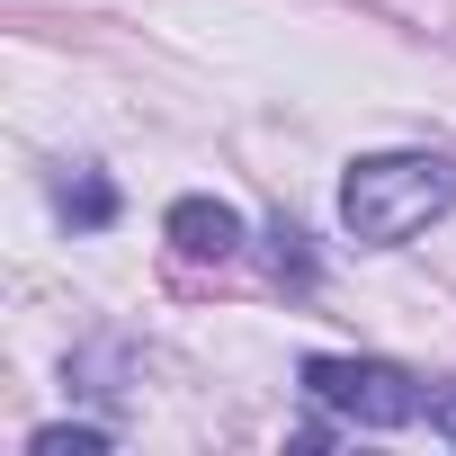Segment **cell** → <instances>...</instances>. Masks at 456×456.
Instances as JSON below:
<instances>
[{
	"label": "cell",
	"mask_w": 456,
	"mask_h": 456,
	"mask_svg": "<svg viewBox=\"0 0 456 456\" xmlns=\"http://www.w3.org/2000/svg\"><path fill=\"white\" fill-rule=\"evenodd\" d=\"M456 206V170L438 152H376L340 179V215L358 242H411Z\"/></svg>",
	"instance_id": "obj_1"
},
{
	"label": "cell",
	"mask_w": 456,
	"mask_h": 456,
	"mask_svg": "<svg viewBox=\"0 0 456 456\" xmlns=\"http://www.w3.org/2000/svg\"><path fill=\"white\" fill-rule=\"evenodd\" d=\"M305 394L331 403V411L358 420V429H403V420L429 411V394H420L403 367H385V358H305Z\"/></svg>",
	"instance_id": "obj_2"
},
{
	"label": "cell",
	"mask_w": 456,
	"mask_h": 456,
	"mask_svg": "<svg viewBox=\"0 0 456 456\" xmlns=\"http://www.w3.org/2000/svg\"><path fill=\"white\" fill-rule=\"evenodd\" d=\"M170 242H179L188 260H233V251H242V215L215 206V197H179V206H170Z\"/></svg>",
	"instance_id": "obj_3"
},
{
	"label": "cell",
	"mask_w": 456,
	"mask_h": 456,
	"mask_svg": "<svg viewBox=\"0 0 456 456\" xmlns=\"http://www.w3.org/2000/svg\"><path fill=\"white\" fill-rule=\"evenodd\" d=\"M54 197H63V215H72V224H108V215H117V188H108V179H90V170H81V179H63Z\"/></svg>",
	"instance_id": "obj_4"
},
{
	"label": "cell",
	"mask_w": 456,
	"mask_h": 456,
	"mask_svg": "<svg viewBox=\"0 0 456 456\" xmlns=\"http://www.w3.org/2000/svg\"><path fill=\"white\" fill-rule=\"evenodd\" d=\"M99 429H37V456H99Z\"/></svg>",
	"instance_id": "obj_5"
},
{
	"label": "cell",
	"mask_w": 456,
	"mask_h": 456,
	"mask_svg": "<svg viewBox=\"0 0 456 456\" xmlns=\"http://www.w3.org/2000/svg\"><path fill=\"white\" fill-rule=\"evenodd\" d=\"M429 429L456 447V385H447V394H429Z\"/></svg>",
	"instance_id": "obj_6"
}]
</instances>
